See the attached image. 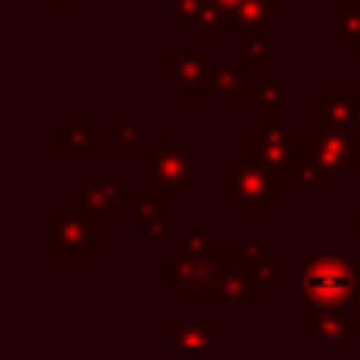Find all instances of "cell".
Segmentation results:
<instances>
[{
    "mask_svg": "<svg viewBox=\"0 0 360 360\" xmlns=\"http://www.w3.org/2000/svg\"><path fill=\"white\" fill-rule=\"evenodd\" d=\"M357 269L338 253H319L304 266V297L313 310H335L354 294Z\"/></svg>",
    "mask_w": 360,
    "mask_h": 360,
    "instance_id": "1",
    "label": "cell"
},
{
    "mask_svg": "<svg viewBox=\"0 0 360 360\" xmlns=\"http://www.w3.org/2000/svg\"><path fill=\"white\" fill-rule=\"evenodd\" d=\"M95 253V221L82 212L63 205L54 218H48V256H92Z\"/></svg>",
    "mask_w": 360,
    "mask_h": 360,
    "instance_id": "2",
    "label": "cell"
},
{
    "mask_svg": "<svg viewBox=\"0 0 360 360\" xmlns=\"http://www.w3.org/2000/svg\"><path fill=\"white\" fill-rule=\"evenodd\" d=\"M149 186L158 190H177L196 184V149L177 146V149H155L149 152V168H146Z\"/></svg>",
    "mask_w": 360,
    "mask_h": 360,
    "instance_id": "3",
    "label": "cell"
},
{
    "mask_svg": "<svg viewBox=\"0 0 360 360\" xmlns=\"http://www.w3.org/2000/svg\"><path fill=\"white\" fill-rule=\"evenodd\" d=\"M307 162L319 174L342 177L357 168V139H351L348 133H323L316 146L307 152Z\"/></svg>",
    "mask_w": 360,
    "mask_h": 360,
    "instance_id": "4",
    "label": "cell"
},
{
    "mask_svg": "<svg viewBox=\"0 0 360 360\" xmlns=\"http://www.w3.org/2000/svg\"><path fill=\"white\" fill-rule=\"evenodd\" d=\"M231 205L234 212H269V202H272V177L259 168H243V165H234L231 168Z\"/></svg>",
    "mask_w": 360,
    "mask_h": 360,
    "instance_id": "5",
    "label": "cell"
},
{
    "mask_svg": "<svg viewBox=\"0 0 360 360\" xmlns=\"http://www.w3.org/2000/svg\"><path fill=\"white\" fill-rule=\"evenodd\" d=\"M95 120H89V117H79V120H73V117H67V120H60V146H67L70 139H73V146H70L67 152H82V155H89L92 158L95 152H98V130H95Z\"/></svg>",
    "mask_w": 360,
    "mask_h": 360,
    "instance_id": "6",
    "label": "cell"
},
{
    "mask_svg": "<svg viewBox=\"0 0 360 360\" xmlns=\"http://www.w3.org/2000/svg\"><path fill=\"white\" fill-rule=\"evenodd\" d=\"M124 199V177H111V180H101V177H89V202L101 212H114Z\"/></svg>",
    "mask_w": 360,
    "mask_h": 360,
    "instance_id": "7",
    "label": "cell"
},
{
    "mask_svg": "<svg viewBox=\"0 0 360 360\" xmlns=\"http://www.w3.org/2000/svg\"><path fill=\"white\" fill-rule=\"evenodd\" d=\"M243 4H247V0H209L212 13H218V16H224L228 10H240Z\"/></svg>",
    "mask_w": 360,
    "mask_h": 360,
    "instance_id": "8",
    "label": "cell"
}]
</instances>
